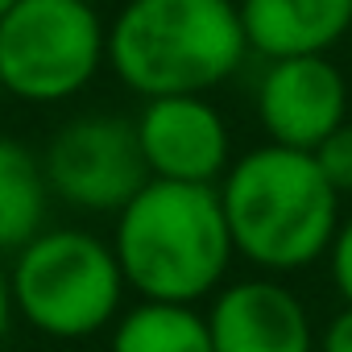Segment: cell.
Segmentation results:
<instances>
[{
    "mask_svg": "<svg viewBox=\"0 0 352 352\" xmlns=\"http://www.w3.org/2000/svg\"><path fill=\"white\" fill-rule=\"evenodd\" d=\"M50 208V183L42 157L17 137H0V253H17L30 245Z\"/></svg>",
    "mask_w": 352,
    "mask_h": 352,
    "instance_id": "obj_11",
    "label": "cell"
},
{
    "mask_svg": "<svg viewBox=\"0 0 352 352\" xmlns=\"http://www.w3.org/2000/svg\"><path fill=\"white\" fill-rule=\"evenodd\" d=\"M319 352H352V307H344L319 336Z\"/></svg>",
    "mask_w": 352,
    "mask_h": 352,
    "instance_id": "obj_15",
    "label": "cell"
},
{
    "mask_svg": "<svg viewBox=\"0 0 352 352\" xmlns=\"http://www.w3.org/2000/svg\"><path fill=\"white\" fill-rule=\"evenodd\" d=\"M112 253L141 298L199 302L212 294L236 253L216 183L149 179L116 212Z\"/></svg>",
    "mask_w": 352,
    "mask_h": 352,
    "instance_id": "obj_1",
    "label": "cell"
},
{
    "mask_svg": "<svg viewBox=\"0 0 352 352\" xmlns=\"http://www.w3.org/2000/svg\"><path fill=\"white\" fill-rule=\"evenodd\" d=\"M112 352H212L208 315L191 302H157L141 298L120 315L112 331Z\"/></svg>",
    "mask_w": 352,
    "mask_h": 352,
    "instance_id": "obj_12",
    "label": "cell"
},
{
    "mask_svg": "<svg viewBox=\"0 0 352 352\" xmlns=\"http://www.w3.org/2000/svg\"><path fill=\"white\" fill-rule=\"evenodd\" d=\"M42 170L50 195L96 216H116L149 183L137 124L112 112H87L58 124L42 153Z\"/></svg>",
    "mask_w": 352,
    "mask_h": 352,
    "instance_id": "obj_6",
    "label": "cell"
},
{
    "mask_svg": "<svg viewBox=\"0 0 352 352\" xmlns=\"http://www.w3.org/2000/svg\"><path fill=\"white\" fill-rule=\"evenodd\" d=\"M348 116V83L327 54L270 58L257 83V120L274 145L315 149Z\"/></svg>",
    "mask_w": 352,
    "mask_h": 352,
    "instance_id": "obj_7",
    "label": "cell"
},
{
    "mask_svg": "<svg viewBox=\"0 0 352 352\" xmlns=\"http://www.w3.org/2000/svg\"><path fill=\"white\" fill-rule=\"evenodd\" d=\"M13 311L54 340H87L112 323L124 298V274L100 236L83 228H42L13 253Z\"/></svg>",
    "mask_w": 352,
    "mask_h": 352,
    "instance_id": "obj_4",
    "label": "cell"
},
{
    "mask_svg": "<svg viewBox=\"0 0 352 352\" xmlns=\"http://www.w3.org/2000/svg\"><path fill=\"white\" fill-rule=\"evenodd\" d=\"M9 319H13V294H9V270H0V340L9 331Z\"/></svg>",
    "mask_w": 352,
    "mask_h": 352,
    "instance_id": "obj_16",
    "label": "cell"
},
{
    "mask_svg": "<svg viewBox=\"0 0 352 352\" xmlns=\"http://www.w3.org/2000/svg\"><path fill=\"white\" fill-rule=\"evenodd\" d=\"M245 30L232 0H129L108 25V67L153 96H204L245 63Z\"/></svg>",
    "mask_w": 352,
    "mask_h": 352,
    "instance_id": "obj_3",
    "label": "cell"
},
{
    "mask_svg": "<svg viewBox=\"0 0 352 352\" xmlns=\"http://www.w3.org/2000/svg\"><path fill=\"white\" fill-rule=\"evenodd\" d=\"M0 96H5V83H0Z\"/></svg>",
    "mask_w": 352,
    "mask_h": 352,
    "instance_id": "obj_18",
    "label": "cell"
},
{
    "mask_svg": "<svg viewBox=\"0 0 352 352\" xmlns=\"http://www.w3.org/2000/svg\"><path fill=\"white\" fill-rule=\"evenodd\" d=\"M108 63V25L87 0H17L0 17L5 96L58 104L79 96Z\"/></svg>",
    "mask_w": 352,
    "mask_h": 352,
    "instance_id": "obj_5",
    "label": "cell"
},
{
    "mask_svg": "<svg viewBox=\"0 0 352 352\" xmlns=\"http://www.w3.org/2000/svg\"><path fill=\"white\" fill-rule=\"evenodd\" d=\"M13 5H17V0H0V17H5V13H9Z\"/></svg>",
    "mask_w": 352,
    "mask_h": 352,
    "instance_id": "obj_17",
    "label": "cell"
},
{
    "mask_svg": "<svg viewBox=\"0 0 352 352\" xmlns=\"http://www.w3.org/2000/svg\"><path fill=\"white\" fill-rule=\"evenodd\" d=\"M311 157L319 162L323 179H327L340 195H352V124H348V120H344L340 129H331V133L311 149Z\"/></svg>",
    "mask_w": 352,
    "mask_h": 352,
    "instance_id": "obj_13",
    "label": "cell"
},
{
    "mask_svg": "<svg viewBox=\"0 0 352 352\" xmlns=\"http://www.w3.org/2000/svg\"><path fill=\"white\" fill-rule=\"evenodd\" d=\"M212 352H315V331L298 294L274 278L224 286L208 311Z\"/></svg>",
    "mask_w": 352,
    "mask_h": 352,
    "instance_id": "obj_9",
    "label": "cell"
},
{
    "mask_svg": "<svg viewBox=\"0 0 352 352\" xmlns=\"http://www.w3.org/2000/svg\"><path fill=\"white\" fill-rule=\"evenodd\" d=\"M236 13L261 58L327 54L352 30V0H236Z\"/></svg>",
    "mask_w": 352,
    "mask_h": 352,
    "instance_id": "obj_10",
    "label": "cell"
},
{
    "mask_svg": "<svg viewBox=\"0 0 352 352\" xmlns=\"http://www.w3.org/2000/svg\"><path fill=\"white\" fill-rule=\"evenodd\" d=\"M137 145L149 179L216 183L228 170V124L195 96H153L137 112Z\"/></svg>",
    "mask_w": 352,
    "mask_h": 352,
    "instance_id": "obj_8",
    "label": "cell"
},
{
    "mask_svg": "<svg viewBox=\"0 0 352 352\" xmlns=\"http://www.w3.org/2000/svg\"><path fill=\"white\" fill-rule=\"evenodd\" d=\"M327 257H331V282L340 290V298L352 307V220H344L327 245Z\"/></svg>",
    "mask_w": 352,
    "mask_h": 352,
    "instance_id": "obj_14",
    "label": "cell"
},
{
    "mask_svg": "<svg viewBox=\"0 0 352 352\" xmlns=\"http://www.w3.org/2000/svg\"><path fill=\"white\" fill-rule=\"evenodd\" d=\"M232 249L261 270H302L319 261L340 228V191L323 179L311 149L257 145L220 179Z\"/></svg>",
    "mask_w": 352,
    "mask_h": 352,
    "instance_id": "obj_2",
    "label": "cell"
}]
</instances>
